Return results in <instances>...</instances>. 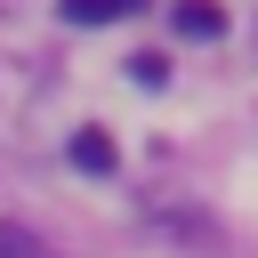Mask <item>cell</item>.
Returning <instances> with one entry per match:
<instances>
[{"label":"cell","mask_w":258,"mask_h":258,"mask_svg":"<svg viewBox=\"0 0 258 258\" xmlns=\"http://www.w3.org/2000/svg\"><path fill=\"white\" fill-rule=\"evenodd\" d=\"M169 24H177L185 40H218V32H226V8H218V0H177Z\"/></svg>","instance_id":"obj_1"},{"label":"cell","mask_w":258,"mask_h":258,"mask_svg":"<svg viewBox=\"0 0 258 258\" xmlns=\"http://www.w3.org/2000/svg\"><path fill=\"white\" fill-rule=\"evenodd\" d=\"M113 161H121V153H113L105 129H73V169H81V177H113Z\"/></svg>","instance_id":"obj_2"},{"label":"cell","mask_w":258,"mask_h":258,"mask_svg":"<svg viewBox=\"0 0 258 258\" xmlns=\"http://www.w3.org/2000/svg\"><path fill=\"white\" fill-rule=\"evenodd\" d=\"M129 8H145V0H64L73 24H113V16H129Z\"/></svg>","instance_id":"obj_3"},{"label":"cell","mask_w":258,"mask_h":258,"mask_svg":"<svg viewBox=\"0 0 258 258\" xmlns=\"http://www.w3.org/2000/svg\"><path fill=\"white\" fill-rule=\"evenodd\" d=\"M129 81H137V89H161V81H169V56H153V48L129 56Z\"/></svg>","instance_id":"obj_4"},{"label":"cell","mask_w":258,"mask_h":258,"mask_svg":"<svg viewBox=\"0 0 258 258\" xmlns=\"http://www.w3.org/2000/svg\"><path fill=\"white\" fill-rule=\"evenodd\" d=\"M0 258H32V242L24 234H0Z\"/></svg>","instance_id":"obj_5"}]
</instances>
